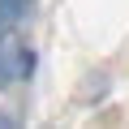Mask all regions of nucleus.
Here are the masks:
<instances>
[{"mask_svg":"<svg viewBox=\"0 0 129 129\" xmlns=\"http://www.w3.org/2000/svg\"><path fill=\"white\" fill-rule=\"evenodd\" d=\"M30 69H35V52H26L17 39H5V35H0V86L26 78Z\"/></svg>","mask_w":129,"mask_h":129,"instance_id":"obj_1","label":"nucleus"}]
</instances>
